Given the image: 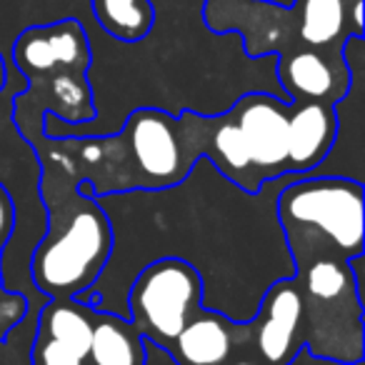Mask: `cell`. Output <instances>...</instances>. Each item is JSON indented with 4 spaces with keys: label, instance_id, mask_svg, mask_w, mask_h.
<instances>
[{
    "label": "cell",
    "instance_id": "277c9868",
    "mask_svg": "<svg viewBox=\"0 0 365 365\" xmlns=\"http://www.w3.org/2000/svg\"><path fill=\"white\" fill-rule=\"evenodd\" d=\"M200 153L235 188L255 195L288 170V101L248 93L223 115H200Z\"/></svg>",
    "mask_w": 365,
    "mask_h": 365
},
{
    "label": "cell",
    "instance_id": "7a4b0ae2",
    "mask_svg": "<svg viewBox=\"0 0 365 365\" xmlns=\"http://www.w3.org/2000/svg\"><path fill=\"white\" fill-rule=\"evenodd\" d=\"M41 165V198L48 230L31 260L36 288L53 298H78L101 280L113 255V225L96 195L53 163Z\"/></svg>",
    "mask_w": 365,
    "mask_h": 365
},
{
    "label": "cell",
    "instance_id": "2e32d148",
    "mask_svg": "<svg viewBox=\"0 0 365 365\" xmlns=\"http://www.w3.org/2000/svg\"><path fill=\"white\" fill-rule=\"evenodd\" d=\"M31 358L33 365H88L81 353H76L68 345L58 343V340L48 338L43 333H36Z\"/></svg>",
    "mask_w": 365,
    "mask_h": 365
},
{
    "label": "cell",
    "instance_id": "e0dca14e",
    "mask_svg": "<svg viewBox=\"0 0 365 365\" xmlns=\"http://www.w3.org/2000/svg\"><path fill=\"white\" fill-rule=\"evenodd\" d=\"M225 365H265V360L260 358L258 348H255V343H253L248 320L235 325L233 348H230V355H228V360H225Z\"/></svg>",
    "mask_w": 365,
    "mask_h": 365
},
{
    "label": "cell",
    "instance_id": "5b68a950",
    "mask_svg": "<svg viewBox=\"0 0 365 365\" xmlns=\"http://www.w3.org/2000/svg\"><path fill=\"white\" fill-rule=\"evenodd\" d=\"M303 300V343L313 358L358 365L365 353L363 300L355 260L328 250H293Z\"/></svg>",
    "mask_w": 365,
    "mask_h": 365
},
{
    "label": "cell",
    "instance_id": "8fae6325",
    "mask_svg": "<svg viewBox=\"0 0 365 365\" xmlns=\"http://www.w3.org/2000/svg\"><path fill=\"white\" fill-rule=\"evenodd\" d=\"M238 320L213 308H200L175 335L165 353L175 365H225L233 348Z\"/></svg>",
    "mask_w": 365,
    "mask_h": 365
},
{
    "label": "cell",
    "instance_id": "ba28073f",
    "mask_svg": "<svg viewBox=\"0 0 365 365\" xmlns=\"http://www.w3.org/2000/svg\"><path fill=\"white\" fill-rule=\"evenodd\" d=\"M250 335L265 365H290L305 348L303 300L293 275L265 290L255 315L248 320Z\"/></svg>",
    "mask_w": 365,
    "mask_h": 365
},
{
    "label": "cell",
    "instance_id": "9a60e30c",
    "mask_svg": "<svg viewBox=\"0 0 365 365\" xmlns=\"http://www.w3.org/2000/svg\"><path fill=\"white\" fill-rule=\"evenodd\" d=\"M13 228H16V205H13L11 193L0 182V260H3ZM0 275H3V270H0ZM26 313L28 298L21 293H13V290H6L3 278H0V340H6L11 335V330L26 318Z\"/></svg>",
    "mask_w": 365,
    "mask_h": 365
},
{
    "label": "cell",
    "instance_id": "4fadbf2b",
    "mask_svg": "<svg viewBox=\"0 0 365 365\" xmlns=\"http://www.w3.org/2000/svg\"><path fill=\"white\" fill-rule=\"evenodd\" d=\"M88 365H145L148 350L145 338L123 315L106 308L93 313L91 345L86 355Z\"/></svg>",
    "mask_w": 365,
    "mask_h": 365
},
{
    "label": "cell",
    "instance_id": "30bf717a",
    "mask_svg": "<svg viewBox=\"0 0 365 365\" xmlns=\"http://www.w3.org/2000/svg\"><path fill=\"white\" fill-rule=\"evenodd\" d=\"M338 108L328 103H288V170L313 175L338 140Z\"/></svg>",
    "mask_w": 365,
    "mask_h": 365
},
{
    "label": "cell",
    "instance_id": "3957f363",
    "mask_svg": "<svg viewBox=\"0 0 365 365\" xmlns=\"http://www.w3.org/2000/svg\"><path fill=\"white\" fill-rule=\"evenodd\" d=\"M13 61L28 81V91L13 103V123L28 143L46 135V115L66 125H86L96 118L88 83L91 48L78 21L23 31L13 46Z\"/></svg>",
    "mask_w": 365,
    "mask_h": 365
},
{
    "label": "cell",
    "instance_id": "8992f818",
    "mask_svg": "<svg viewBox=\"0 0 365 365\" xmlns=\"http://www.w3.org/2000/svg\"><path fill=\"white\" fill-rule=\"evenodd\" d=\"M288 253L328 250L343 258H363V182L345 175H298L275 203Z\"/></svg>",
    "mask_w": 365,
    "mask_h": 365
},
{
    "label": "cell",
    "instance_id": "9c48e42d",
    "mask_svg": "<svg viewBox=\"0 0 365 365\" xmlns=\"http://www.w3.org/2000/svg\"><path fill=\"white\" fill-rule=\"evenodd\" d=\"M278 81L288 103H328L335 106L350 93L353 68L345 51L295 48L280 53Z\"/></svg>",
    "mask_w": 365,
    "mask_h": 365
},
{
    "label": "cell",
    "instance_id": "7c38bea8",
    "mask_svg": "<svg viewBox=\"0 0 365 365\" xmlns=\"http://www.w3.org/2000/svg\"><path fill=\"white\" fill-rule=\"evenodd\" d=\"M355 0H295V36L300 48L343 51L350 38H363L353 23Z\"/></svg>",
    "mask_w": 365,
    "mask_h": 365
},
{
    "label": "cell",
    "instance_id": "5bb4252c",
    "mask_svg": "<svg viewBox=\"0 0 365 365\" xmlns=\"http://www.w3.org/2000/svg\"><path fill=\"white\" fill-rule=\"evenodd\" d=\"M96 21L106 33L125 43L145 38L155 21L150 0H91Z\"/></svg>",
    "mask_w": 365,
    "mask_h": 365
},
{
    "label": "cell",
    "instance_id": "ac0fdd59",
    "mask_svg": "<svg viewBox=\"0 0 365 365\" xmlns=\"http://www.w3.org/2000/svg\"><path fill=\"white\" fill-rule=\"evenodd\" d=\"M6 83H8V71H6V61H3V56H0V93H3Z\"/></svg>",
    "mask_w": 365,
    "mask_h": 365
},
{
    "label": "cell",
    "instance_id": "52a82bcc",
    "mask_svg": "<svg viewBox=\"0 0 365 365\" xmlns=\"http://www.w3.org/2000/svg\"><path fill=\"white\" fill-rule=\"evenodd\" d=\"M203 275L185 258H158L148 263L128 288V320L155 348L168 350L200 308Z\"/></svg>",
    "mask_w": 365,
    "mask_h": 365
},
{
    "label": "cell",
    "instance_id": "6da1fadb",
    "mask_svg": "<svg viewBox=\"0 0 365 365\" xmlns=\"http://www.w3.org/2000/svg\"><path fill=\"white\" fill-rule=\"evenodd\" d=\"M38 163H53L96 198L178 188L195 170L200 153L198 113L168 115L140 108L110 135H41L31 143Z\"/></svg>",
    "mask_w": 365,
    "mask_h": 365
}]
</instances>
